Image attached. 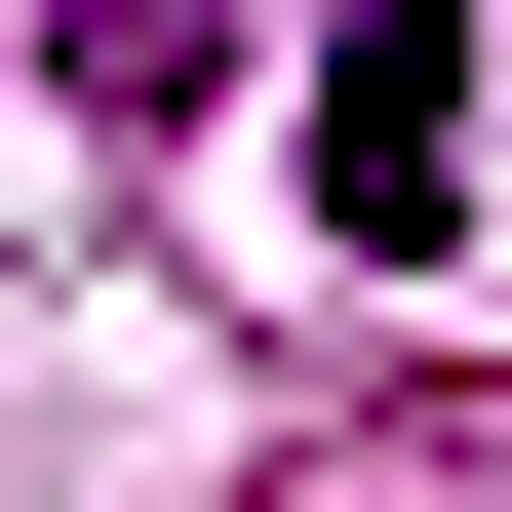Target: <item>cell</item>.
<instances>
[{"label": "cell", "mask_w": 512, "mask_h": 512, "mask_svg": "<svg viewBox=\"0 0 512 512\" xmlns=\"http://www.w3.org/2000/svg\"><path fill=\"white\" fill-rule=\"evenodd\" d=\"M434 158H473V0H355V79H316V197H355V237H434Z\"/></svg>", "instance_id": "cell-1"}]
</instances>
